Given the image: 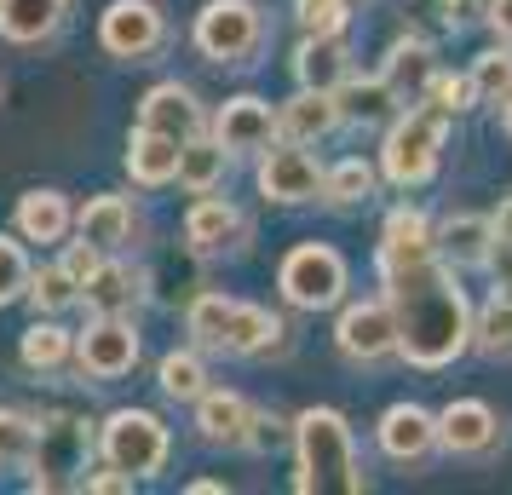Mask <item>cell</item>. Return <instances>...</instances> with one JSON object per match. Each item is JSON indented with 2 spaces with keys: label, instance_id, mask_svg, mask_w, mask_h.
Masks as SVG:
<instances>
[{
  "label": "cell",
  "instance_id": "f1b7e54d",
  "mask_svg": "<svg viewBox=\"0 0 512 495\" xmlns=\"http://www.w3.org/2000/svg\"><path fill=\"white\" fill-rule=\"evenodd\" d=\"M70 357H75V334L58 329L52 317L47 323L35 317V323L24 329V340H18V363H24L29 375H52V369H64Z\"/></svg>",
  "mask_w": 512,
  "mask_h": 495
},
{
  "label": "cell",
  "instance_id": "bcb514c9",
  "mask_svg": "<svg viewBox=\"0 0 512 495\" xmlns=\"http://www.w3.org/2000/svg\"><path fill=\"white\" fill-rule=\"evenodd\" d=\"M501 127L512 133V98H501Z\"/></svg>",
  "mask_w": 512,
  "mask_h": 495
},
{
  "label": "cell",
  "instance_id": "52a82bcc",
  "mask_svg": "<svg viewBox=\"0 0 512 495\" xmlns=\"http://www.w3.org/2000/svg\"><path fill=\"white\" fill-rule=\"evenodd\" d=\"M87 455H93V432L70 415L41 421V444L29 461V490H64V484H87Z\"/></svg>",
  "mask_w": 512,
  "mask_h": 495
},
{
  "label": "cell",
  "instance_id": "484cf974",
  "mask_svg": "<svg viewBox=\"0 0 512 495\" xmlns=\"http://www.w3.org/2000/svg\"><path fill=\"white\" fill-rule=\"evenodd\" d=\"M179 150H185L179 139L150 133V127H133V139H127V173H133V185H144V190L173 185L179 179Z\"/></svg>",
  "mask_w": 512,
  "mask_h": 495
},
{
  "label": "cell",
  "instance_id": "603a6c76",
  "mask_svg": "<svg viewBox=\"0 0 512 495\" xmlns=\"http://www.w3.org/2000/svg\"><path fill=\"white\" fill-rule=\"evenodd\" d=\"M438 254H443V265H455V271H478V265H489V254H495V225L478 219V213H449L438 225Z\"/></svg>",
  "mask_w": 512,
  "mask_h": 495
},
{
  "label": "cell",
  "instance_id": "e0dca14e",
  "mask_svg": "<svg viewBox=\"0 0 512 495\" xmlns=\"http://www.w3.org/2000/svg\"><path fill=\"white\" fill-rule=\"evenodd\" d=\"M242 236H248V219L225 202V196H196L185 213V242L190 254H231V248H242Z\"/></svg>",
  "mask_w": 512,
  "mask_h": 495
},
{
  "label": "cell",
  "instance_id": "d4e9b609",
  "mask_svg": "<svg viewBox=\"0 0 512 495\" xmlns=\"http://www.w3.org/2000/svg\"><path fill=\"white\" fill-rule=\"evenodd\" d=\"M12 225L24 242H64L75 225V208L64 190H24L18 196V213H12Z\"/></svg>",
  "mask_w": 512,
  "mask_h": 495
},
{
  "label": "cell",
  "instance_id": "9a60e30c",
  "mask_svg": "<svg viewBox=\"0 0 512 495\" xmlns=\"http://www.w3.org/2000/svg\"><path fill=\"white\" fill-rule=\"evenodd\" d=\"M254 403L242 392H225V386H208L196 398V432L202 444H219V449H248V432H254Z\"/></svg>",
  "mask_w": 512,
  "mask_h": 495
},
{
  "label": "cell",
  "instance_id": "74e56055",
  "mask_svg": "<svg viewBox=\"0 0 512 495\" xmlns=\"http://www.w3.org/2000/svg\"><path fill=\"white\" fill-rule=\"evenodd\" d=\"M29 277H35V265H29L24 242H12V236H0V306H12V300H24V294H29Z\"/></svg>",
  "mask_w": 512,
  "mask_h": 495
},
{
  "label": "cell",
  "instance_id": "b9f144b4",
  "mask_svg": "<svg viewBox=\"0 0 512 495\" xmlns=\"http://www.w3.org/2000/svg\"><path fill=\"white\" fill-rule=\"evenodd\" d=\"M133 484H139V478L121 472V467H110V461H104V472H87V490H98V495H127Z\"/></svg>",
  "mask_w": 512,
  "mask_h": 495
},
{
  "label": "cell",
  "instance_id": "5bb4252c",
  "mask_svg": "<svg viewBox=\"0 0 512 495\" xmlns=\"http://www.w3.org/2000/svg\"><path fill=\"white\" fill-rule=\"evenodd\" d=\"M139 127L150 133H167V139H196V133H208V116H202V104L190 93L185 81H162V87H150L139 104Z\"/></svg>",
  "mask_w": 512,
  "mask_h": 495
},
{
  "label": "cell",
  "instance_id": "4316f807",
  "mask_svg": "<svg viewBox=\"0 0 512 495\" xmlns=\"http://www.w3.org/2000/svg\"><path fill=\"white\" fill-rule=\"evenodd\" d=\"M380 75H386V87H392L403 104H420V98L432 93V75H438V58H432V47L426 41H397L392 52H386V64H380Z\"/></svg>",
  "mask_w": 512,
  "mask_h": 495
},
{
  "label": "cell",
  "instance_id": "8d00e7d4",
  "mask_svg": "<svg viewBox=\"0 0 512 495\" xmlns=\"http://www.w3.org/2000/svg\"><path fill=\"white\" fill-rule=\"evenodd\" d=\"M472 87H478V104H501V98H512V52L507 47L478 52V64H472Z\"/></svg>",
  "mask_w": 512,
  "mask_h": 495
},
{
  "label": "cell",
  "instance_id": "4fadbf2b",
  "mask_svg": "<svg viewBox=\"0 0 512 495\" xmlns=\"http://www.w3.org/2000/svg\"><path fill=\"white\" fill-rule=\"evenodd\" d=\"M501 444V415L484 398H455L438 415V449L449 455H484Z\"/></svg>",
  "mask_w": 512,
  "mask_h": 495
},
{
  "label": "cell",
  "instance_id": "3957f363",
  "mask_svg": "<svg viewBox=\"0 0 512 495\" xmlns=\"http://www.w3.org/2000/svg\"><path fill=\"white\" fill-rule=\"evenodd\" d=\"M443 133H449V116H443L438 104L420 98L415 110H403V116L386 127V139H380V173H386L397 190L432 185V173H438V162H443Z\"/></svg>",
  "mask_w": 512,
  "mask_h": 495
},
{
  "label": "cell",
  "instance_id": "44dd1931",
  "mask_svg": "<svg viewBox=\"0 0 512 495\" xmlns=\"http://www.w3.org/2000/svg\"><path fill=\"white\" fill-rule=\"evenodd\" d=\"M340 116H346V127H392L409 104L386 87V75H351L346 87H340Z\"/></svg>",
  "mask_w": 512,
  "mask_h": 495
},
{
  "label": "cell",
  "instance_id": "ba28073f",
  "mask_svg": "<svg viewBox=\"0 0 512 495\" xmlns=\"http://www.w3.org/2000/svg\"><path fill=\"white\" fill-rule=\"evenodd\" d=\"M167 41V18L156 0H110L104 18H98V47L121 58V64H144L156 58Z\"/></svg>",
  "mask_w": 512,
  "mask_h": 495
},
{
  "label": "cell",
  "instance_id": "9c48e42d",
  "mask_svg": "<svg viewBox=\"0 0 512 495\" xmlns=\"http://www.w3.org/2000/svg\"><path fill=\"white\" fill-rule=\"evenodd\" d=\"M323 173L311 144H294V139H277L265 156H259V196L265 202H282V208H300V202H317L323 196Z\"/></svg>",
  "mask_w": 512,
  "mask_h": 495
},
{
  "label": "cell",
  "instance_id": "f546056e",
  "mask_svg": "<svg viewBox=\"0 0 512 495\" xmlns=\"http://www.w3.org/2000/svg\"><path fill=\"white\" fill-rule=\"evenodd\" d=\"M282 340V317H271L265 306H242L236 300L231 329H225V357H259Z\"/></svg>",
  "mask_w": 512,
  "mask_h": 495
},
{
  "label": "cell",
  "instance_id": "ab89813d",
  "mask_svg": "<svg viewBox=\"0 0 512 495\" xmlns=\"http://www.w3.org/2000/svg\"><path fill=\"white\" fill-rule=\"evenodd\" d=\"M426 104H438L443 116H466L472 104H478V87H472V70L466 75H432V93H426Z\"/></svg>",
  "mask_w": 512,
  "mask_h": 495
},
{
  "label": "cell",
  "instance_id": "4dcf8cb0",
  "mask_svg": "<svg viewBox=\"0 0 512 495\" xmlns=\"http://www.w3.org/2000/svg\"><path fill=\"white\" fill-rule=\"evenodd\" d=\"M472 352L484 357H512V288L507 294H489L484 306L472 311Z\"/></svg>",
  "mask_w": 512,
  "mask_h": 495
},
{
  "label": "cell",
  "instance_id": "6da1fadb",
  "mask_svg": "<svg viewBox=\"0 0 512 495\" xmlns=\"http://www.w3.org/2000/svg\"><path fill=\"white\" fill-rule=\"evenodd\" d=\"M380 294L397 311V357L415 369H449L472 352V306L455 265H443L438 231L420 208H392L380 225Z\"/></svg>",
  "mask_w": 512,
  "mask_h": 495
},
{
  "label": "cell",
  "instance_id": "f6af8a7d",
  "mask_svg": "<svg viewBox=\"0 0 512 495\" xmlns=\"http://www.w3.org/2000/svg\"><path fill=\"white\" fill-rule=\"evenodd\" d=\"M472 6H478V0H443V12H449V24H455V29L472 18Z\"/></svg>",
  "mask_w": 512,
  "mask_h": 495
},
{
  "label": "cell",
  "instance_id": "ee69618b",
  "mask_svg": "<svg viewBox=\"0 0 512 495\" xmlns=\"http://www.w3.org/2000/svg\"><path fill=\"white\" fill-rule=\"evenodd\" d=\"M489 225H495V248H512V196L489 213Z\"/></svg>",
  "mask_w": 512,
  "mask_h": 495
},
{
  "label": "cell",
  "instance_id": "1f68e13d",
  "mask_svg": "<svg viewBox=\"0 0 512 495\" xmlns=\"http://www.w3.org/2000/svg\"><path fill=\"white\" fill-rule=\"evenodd\" d=\"M231 311H236V300H225L219 288L196 294V300H190V311H185L190 340H196L202 352H225V329H231Z\"/></svg>",
  "mask_w": 512,
  "mask_h": 495
},
{
  "label": "cell",
  "instance_id": "5b68a950",
  "mask_svg": "<svg viewBox=\"0 0 512 495\" xmlns=\"http://www.w3.org/2000/svg\"><path fill=\"white\" fill-rule=\"evenodd\" d=\"M190 41L208 64H248L265 47V12H259V0H208L196 12Z\"/></svg>",
  "mask_w": 512,
  "mask_h": 495
},
{
  "label": "cell",
  "instance_id": "7a4b0ae2",
  "mask_svg": "<svg viewBox=\"0 0 512 495\" xmlns=\"http://www.w3.org/2000/svg\"><path fill=\"white\" fill-rule=\"evenodd\" d=\"M294 455H300V478H294L300 495H363L369 490L357 444H351V426L340 409H305L294 421Z\"/></svg>",
  "mask_w": 512,
  "mask_h": 495
},
{
  "label": "cell",
  "instance_id": "60d3db41",
  "mask_svg": "<svg viewBox=\"0 0 512 495\" xmlns=\"http://www.w3.org/2000/svg\"><path fill=\"white\" fill-rule=\"evenodd\" d=\"M288 438H294V426H282L277 415H254V432H248V449H259V455H265V449L288 444Z\"/></svg>",
  "mask_w": 512,
  "mask_h": 495
},
{
  "label": "cell",
  "instance_id": "cb8c5ba5",
  "mask_svg": "<svg viewBox=\"0 0 512 495\" xmlns=\"http://www.w3.org/2000/svg\"><path fill=\"white\" fill-rule=\"evenodd\" d=\"M75 231L87 236V242H98L104 254H116V248H127V242H133V231H139V213H133V202H127V196H87V202H81V213H75Z\"/></svg>",
  "mask_w": 512,
  "mask_h": 495
},
{
  "label": "cell",
  "instance_id": "d590c367",
  "mask_svg": "<svg viewBox=\"0 0 512 495\" xmlns=\"http://www.w3.org/2000/svg\"><path fill=\"white\" fill-rule=\"evenodd\" d=\"M41 444V421H29L24 409H0V472H29Z\"/></svg>",
  "mask_w": 512,
  "mask_h": 495
},
{
  "label": "cell",
  "instance_id": "83f0119b",
  "mask_svg": "<svg viewBox=\"0 0 512 495\" xmlns=\"http://www.w3.org/2000/svg\"><path fill=\"white\" fill-rule=\"evenodd\" d=\"M231 162L236 156L213 139V133H196V139H185V150H179V185H185L190 196H208V190L225 185Z\"/></svg>",
  "mask_w": 512,
  "mask_h": 495
},
{
  "label": "cell",
  "instance_id": "d6a6232c",
  "mask_svg": "<svg viewBox=\"0 0 512 495\" xmlns=\"http://www.w3.org/2000/svg\"><path fill=\"white\" fill-rule=\"evenodd\" d=\"M374 185H380V173L363 156H346V162H334L323 173V202L328 208H357V202L374 196Z\"/></svg>",
  "mask_w": 512,
  "mask_h": 495
},
{
  "label": "cell",
  "instance_id": "d6986e66",
  "mask_svg": "<svg viewBox=\"0 0 512 495\" xmlns=\"http://www.w3.org/2000/svg\"><path fill=\"white\" fill-rule=\"evenodd\" d=\"M294 81L317 87V93H340L351 81V47L346 35H305L294 52Z\"/></svg>",
  "mask_w": 512,
  "mask_h": 495
},
{
  "label": "cell",
  "instance_id": "2e32d148",
  "mask_svg": "<svg viewBox=\"0 0 512 495\" xmlns=\"http://www.w3.org/2000/svg\"><path fill=\"white\" fill-rule=\"evenodd\" d=\"M374 438H380V449H386L392 461L415 467V461H426V455L438 449V415H426L420 403H392V409L380 415V426H374Z\"/></svg>",
  "mask_w": 512,
  "mask_h": 495
},
{
  "label": "cell",
  "instance_id": "ffe728a7",
  "mask_svg": "<svg viewBox=\"0 0 512 495\" xmlns=\"http://www.w3.org/2000/svg\"><path fill=\"white\" fill-rule=\"evenodd\" d=\"M277 121H282V139H294V144H323L328 133H340V127H346L340 98L317 93V87H300V93L277 110Z\"/></svg>",
  "mask_w": 512,
  "mask_h": 495
},
{
  "label": "cell",
  "instance_id": "7bdbcfd3",
  "mask_svg": "<svg viewBox=\"0 0 512 495\" xmlns=\"http://www.w3.org/2000/svg\"><path fill=\"white\" fill-rule=\"evenodd\" d=\"M484 24L501 35V41H512V0H484Z\"/></svg>",
  "mask_w": 512,
  "mask_h": 495
},
{
  "label": "cell",
  "instance_id": "836d02e7",
  "mask_svg": "<svg viewBox=\"0 0 512 495\" xmlns=\"http://www.w3.org/2000/svg\"><path fill=\"white\" fill-rule=\"evenodd\" d=\"M156 386H162V398H173V403H196L208 392V363H202V352H196V346H190V352H167L162 369H156Z\"/></svg>",
  "mask_w": 512,
  "mask_h": 495
},
{
  "label": "cell",
  "instance_id": "8fae6325",
  "mask_svg": "<svg viewBox=\"0 0 512 495\" xmlns=\"http://www.w3.org/2000/svg\"><path fill=\"white\" fill-rule=\"evenodd\" d=\"M334 346L351 363H380V357H397V311L392 300H363V306L340 311V329H334Z\"/></svg>",
  "mask_w": 512,
  "mask_h": 495
},
{
  "label": "cell",
  "instance_id": "277c9868",
  "mask_svg": "<svg viewBox=\"0 0 512 495\" xmlns=\"http://www.w3.org/2000/svg\"><path fill=\"white\" fill-rule=\"evenodd\" d=\"M277 288L288 306L300 311H334L346 300L351 288V271H346V254L340 248H328V242H300L277 271Z\"/></svg>",
  "mask_w": 512,
  "mask_h": 495
},
{
  "label": "cell",
  "instance_id": "7c38bea8",
  "mask_svg": "<svg viewBox=\"0 0 512 495\" xmlns=\"http://www.w3.org/2000/svg\"><path fill=\"white\" fill-rule=\"evenodd\" d=\"M213 139L225 144L231 156H265L271 144L282 139V121L277 110L254 93H236L231 104H219V116H213Z\"/></svg>",
  "mask_w": 512,
  "mask_h": 495
},
{
  "label": "cell",
  "instance_id": "e575fe53",
  "mask_svg": "<svg viewBox=\"0 0 512 495\" xmlns=\"http://www.w3.org/2000/svg\"><path fill=\"white\" fill-rule=\"evenodd\" d=\"M24 300L41 311V317H58V311L81 306V283H75V271H70L64 260H58V265H41V271L29 277V294H24Z\"/></svg>",
  "mask_w": 512,
  "mask_h": 495
},
{
  "label": "cell",
  "instance_id": "8992f818",
  "mask_svg": "<svg viewBox=\"0 0 512 495\" xmlns=\"http://www.w3.org/2000/svg\"><path fill=\"white\" fill-rule=\"evenodd\" d=\"M98 455L110 467L133 472V478H156L167 467V455H173V438H167L162 415H150V409H116L110 421L98 426Z\"/></svg>",
  "mask_w": 512,
  "mask_h": 495
},
{
  "label": "cell",
  "instance_id": "f35d334b",
  "mask_svg": "<svg viewBox=\"0 0 512 495\" xmlns=\"http://www.w3.org/2000/svg\"><path fill=\"white\" fill-rule=\"evenodd\" d=\"M294 18H300L305 35H346L351 6L346 0H294Z\"/></svg>",
  "mask_w": 512,
  "mask_h": 495
},
{
  "label": "cell",
  "instance_id": "7402d4cb",
  "mask_svg": "<svg viewBox=\"0 0 512 495\" xmlns=\"http://www.w3.org/2000/svg\"><path fill=\"white\" fill-rule=\"evenodd\" d=\"M70 18V0H0V35L12 47H41Z\"/></svg>",
  "mask_w": 512,
  "mask_h": 495
},
{
  "label": "cell",
  "instance_id": "30bf717a",
  "mask_svg": "<svg viewBox=\"0 0 512 495\" xmlns=\"http://www.w3.org/2000/svg\"><path fill=\"white\" fill-rule=\"evenodd\" d=\"M75 363H81V375H93V380L133 375V363H139L133 317H93L87 329L75 334Z\"/></svg>",
  "mask_w": 512,
  "mask_h": 495
},
{
  "label": "cell",
  "instance_id": "ac0fdd59",
  "mask_svg": "<svg viewBox=\"0 0 512 495\" xmlns=\"http://www.w3.org/2000/svg\"><path fill=\"white\" fill-rule=\"evenodd\" d=\"M139 300H144V277L127 260H110V254H104V265L81 283V306L93 311V317H133Z\"/></svg>",
  "mask_w": 512,
  "mask_h": 495
}]
</instances>
